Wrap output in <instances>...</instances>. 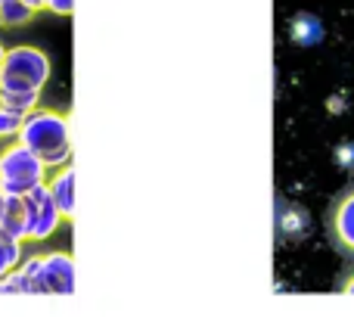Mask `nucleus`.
Listing matches in <instances>:
<instances>
[{
	"label": "nucleus",
	"instance_id": "nucleus-1",
	"mask_svg": "<svg viewBox=\"0 0 354 317\" xmlns=\"http://www.w3.org/2000/svg\"><path fill=\"white\" fill-rule=\"evenodd\" d=\"M16 141L25 143L50 171L72 162V128H68V116L59 109L35 106L31 112H25Z\"/></svg>",
	"mask_w": 354,
	"mask_h": 317
},
{
	"label": "nucleus",
	"instance_id": "nucleus-2",
	"mask_svg": "<svg viewBox=\"0 0 354 317\" xmlns=\"http://www.w3.org/2000/svg\"><path fill=\"white\" fill-rule=\"evenodd\" d=\"M50 75H53V62L35 44H16L3 53L0 62V93H35L47 87Z\"/></svg>",
	"mask_w": 354,
	"mask_h": 317
},
{
	"label": "nucleus",
	"instance_id": "nucleus-3",
	"mask_svg": "<svg viewBox=\"0 0 354 317\" xmlns=\"http://www.w3.org/2000/svg\"><path fill=\"white\" fill-rule=\"evenodd\" d=\"M47 177L50 168L25 143H0V193L3 196H25L47 183Z\"/></svg>",
	"mask_w": 354,
	"mask_h": 317
},
{
	"label": "nucleus",
	"instance_id": "nucleus-4",
	"mask_svg": "<svg viewBox=\"0 0 354 317\" xmlns=\"http://www.w3.org/2000/svg\"><path fill=\"white\" fill-rule=\"evenodd\" d=\"M324 227H326V239L333 243V249L345 262H354V183L333 196L330 208H326Z\"/></svg>",
	"mask_w": 354,
	"mask_h": 317
},
{
	"label": "nucleus",
	"instance_id": "nucleus-5",
	"mask_svg": "<svg viewBox=\"0 0 354 317\" xmlns=\"http://www.w3.org/2000/svg\"><path fill=\"white\" fill-rule=\"evenodd\" d=\"M22 199H25V208H28V237H25V243H44V239H50L66 218H62L59 206L50 196L47 183L35 187Z\"/></svg>",
	"mask_w": 354,
	"mask_h": 317
},
{
	"label": "nucleus",
	"instance_id": "nucleus-6",
	"mask_svg": "<svg viewBox=\"0 0 354 317\" xmlns=\"http://www.w3.org/2000/svg\"><path fill=\"white\" fill-rule=\"evenodd\" d=\"M75 289V262L68 252L41 255V293L68 296Z\"/></svg>",
	"mask_w": 354,
	"mask_h": 317
},
{
	"label": "nucleus",
	"instance_id": "nucleus-7",
	"mask_svg": "<svg viewBox=\"0 0 354 317\" xmlns=\"http://www.w3.org/2000/svg\"><path fill=\"white\" fill-rule=\"evenodd\" d=\"M47 190H50V196H53V202L59 206L62 218L72 221L75 218V168H72V162L50 171Z\"/></svg>",
	"mask_w": 354,
	"mask_h": 317
},
{
	"label": "nucleus",
	"instance_id": "nucleus-8",
	"mask_svg": "<svg viewBox=\"0 0 354 317\" xmlns=\"http://www.w3.org/2000/svg\"><path fill=\"white\" fill-rule=\"evenodd\" d=\"M0 230L10 237L25 239L28 237V208H25L22 196H3V208H0Z\"/></svg>",
	"mask_w": 354,
	"mask_h": 317
},
{
	"label": "nucleus",
	"instance_id": "nucleus-9",
	"mask_svg": "<svg viewBox=\"0 0 354 317\" xmlns=\"http://www.w3.org/2000/svg\"><path fill=\"white\" fill-rule=\"evenodd\" d=\"M22 243L25 239L10 237L6 230H0V277L12 274L22 264Z\"/></svg>",
	"mask_w": 354,
	"mask_h": 317
},
{
	"label": "nucleus",
	"instance_id": "nucleus-10",
	"mask_svg": "<svg viewBox=\"0 0 354 317\" xmlns=\"http://www.w3.org/2000/svg\"><path fill=\"white\" fill-rule=\"evenodd\" d=\"M37 12L31 10L25 0H0V25L3 28H19V25H28Z\"/></svg>",
	"mask_w": 354,
	"mask_h": 317
},
{
	"label": "nucleus",
	"instance_id": "nucleus-11",
	"mask_svg": "<svg viewBox=\"0 0 354 317\" xmlns=\"http://www.w3.org/2000/svg\"><path fill=\"white\" fill-rule=\"evenodd\" d=\"M22 112L10 109V106L0 103V141H16L19 128H22Z\"/></svg>",
	"mask_w": 354,
	"mask_h": 317
},
{
	"label": "nucleus",
	"instance_id": "nucleus-12",
	"mask_svg": "<svg viewBox=\"0 0 354 317\" xmlns=\"http://www.w3.org/2000/svg\"><path fill=\"white\" fill-rule=\"evenodd\" d=\"M72 3L75 0H44V12H53V16H72Z\"/></svg>",
	"mask_w": 354,
	"mask_h": 317
},
{
	"label": "nucleus",
	"instance_id": "nucleus-13",
	"mask_svg": "<svg viewBox=\"0 0 354 317\" xmlns=\"http://www.w3.org/2000/svg\"><path fill=\"white\" fill-rule=\"evenodd\" d=\"M336 293H339V296H354V271H348V274L339 277Z\"/></svg>",
	"mask_w": 354,
	"mask_h": 317
},
{
	"label": "nucleus",
	"instance_id": "nucleus-14",
	"mask_svg": "<svg viewBox=\"0 0 354 317\" xmlns=\"http://www.w3.org/2000/svg\"><path fill=\"white\" fill-rule=\"evenodd\" d=\"M25 3H28L35 12H44V0H25Z\"/></svg>",
	"mask_w": 354,
	"mask_h": 317
},
{
	"label": "nucleus",
	"instance_id": "nucleus-15",
	"mask_svg": "<svg viewBox=\"0 0 354 317\" xmlns=\"http://www.w3.org/2000/svg\"><path fill=\"white\" fill-rule=\"evenodd\" d=\"M3 53H6V47H3V44H0V62H3Z\"/></svg>",
	"mask_w": 354,
	"mask_h": 317
}]
</instances>
